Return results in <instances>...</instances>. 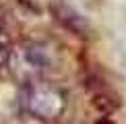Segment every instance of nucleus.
<instances>
[{"mask_svg": "<svg viewBox=\"0 0 126 124\" xmlns=\"http://www.w3.org/2000/svg\"><path fill=\"white\" fill-rule=\"evenodd\" d=\"M54 52L41 41H23L10 50L6 68L21 85L39 81L54 66Z\"/></svg>", "mask_w": 126, "mask_h": 124, "instance_id": "obj_2", "label": "nucleus"}, {"mask_svg": "<svg viewBox=\"0 0 126 124\" xmlns=\"http://www.w3.org/2000/svg\"><path fill=\"white\" fill-rule=\"evenodd\" d=\"M19 106L31 118L52 122L64 114L66 93L62 91V87L39 79V81L23 85V91L19 95Z\"/></svg>", "mask_w": 126, "mask_h": 124, "instance_id": "obj_1", "label": "nucleus"}, {"mask_svg": "<svg viewBox=\"0 0 126 124\" xmlns=\"http://www.w3.org/2000/svg\"><path fill=\"white\" fill-rule=\"evenodd\" d=\"M52 13H54V17H56V21H58L60 25H64V27L70 29V31H75L77 35L79 33L83 35L87 31L85 19H83L75 8H70L66 2H62V0H58V2L52 4Z\"/></svg>", "mask_w": 126, "mask_h": 124, "instance_id": "obj_3", "label": "nucleus"}, {"mask_svg": "<svg viewBox=\"0 0 126 124\" xmlns=\"http://www.w3.org/2000/svg\"><path fill=\"white\" fill-rule=\"evenodd\" d=\"M70 124H79V122H70Z\"/></svg>", "mask_w": 126, "mask_h": 124, "instance_id": "obj_5", "label": "nucleus"}, {"mask_svg": "<svg viewBox=\"0 0 126 124\" xmlns=\"http://www.w3.org/2000/svg\"><path fill=\"white\" fill-rule=\"evenodd\" d=\"M10 50H13V46H10V39H8V35L4 33L2 29H0V72H2L4 68H6V64H8Z\"/></svg>", "mask_w": 126, "mask_h": 124, "instance_id": "obj_4", "label": "nucleus"}]
</instances>
